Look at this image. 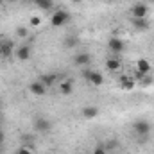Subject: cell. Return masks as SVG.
<instances>
[{"label":"cell","mask_w":154,"mask_h":154,"mask_svg":"<svg viewBox=\"0 0 154 154\" xmlns=\"http://www.w3.org/2000/svg\"><path fill=\"white\" fill-rule=\"evenodd\" d=\"M133 131L140 140H147L151 136V133H152V124L147 122V120H136L133 124Z\"/></svg>","instance_id":"1"},{"label":"cell","mask_w":154,"mask_h":154,"mask_svg":"<svg viewBox=\"0 0 154 154\" xmlns=\"http://www.w3.org/2000/svg\"><path fill=\"white\" fill-rule=\"evenodd\" d=\"M70 22V14H68V11H65V9H57L52 16H50V25L52 27H63V25H66Z\"/></svg>","instance_id":"2"},{"label":"cell","mask_w":154,"mask_h":154,"mask_svg":"<svg viewBox=\"0 0 154 154\" xmlns=\"http://www.w3.org/2000/svg\"><path fill=\"white\" fill-rule=\"evenodd\" d=\"M82 79H86L93 86H102L104 84V75L100 72H97V70H91V68H84L82 70Z\"/></svg>","instance_id":"3"},{"label":"cell","mask_w":154,"mask_h":154,"mask_svg":"<svg viewBox=\"0 0 154 154\" xmlns=\"http://www.w3.org/2000/svg\"><path fill=\"white\" fill-rule=\"evenodd\" d=\"M131 14H133V18H147L149 16V4H142V2L133 4Z\"/></svg>","instance_id":"4"},{"label":"cell","mask_w":154,"mask_h":154,"mask_svg":"<svg viewBox=\"0 0 154 154\" xmlns=\"http://www.w3.org/2000/svg\"><path fill=\"white\" fill-rule=\"evenodd\" d=\"M74 65L75 66H82V68L90 66L91 65V54H88V52H77L75 56H74Z\"/></svg>","instance_id":"5"},{"label":"cell","mask_w":154,"mask_h":154,"mask_svg":"<svg viewBox=\"0 0 154 154\" xmlns=\"http://www.w3.org/2000/svg\"><path fill=\"white\" fill-rule=\"evenodd\" d=\"M124 47H125L124 39H120L118 36H113V38H109V41H108V48L113 54H122L124 52Z\"/></svg>","instance_id":"6"},{"label":"cell","mask_w":154,"mask_h":154,"mask_svg":"<svg viewBox=\"0 0 154 154\" xmlns=\"http://www.w3.org/2000/svg\"><path fill=\"white\" fill-rule=\"evenodd\" d=\"M29 91L32 93V95H36V97H43L47 91H48V88L41 82V81H34V82H31V86H29Z\"/></svg>","instance_id":"7"},{"label":"cell","mask_w":154,"mask_h":154,"mask_svg":"<svg viewBox=\"0 0 154 154\" xmlns=\"http://www.w3.org/2000/svg\"><path fill=\"white\" fill-rule=\"evenodd\" d=\"M14 54L20 61H27V59H31V47L29 45H20L18 48H14Z\"/></svg>","instance_id":"8"},{"label":"cell","mask_w":154,"mask_h":154,"mask_svg":"<svg viewBox=\"0 0 154 154\" xmlns=\"http://www.w3.org/2000/svg\"><path fill=\"white\" fill-rule=\"evenodd\" d=\"M106 68L109 70V72H120L122 70V61H120V57H108L106 59Z\"/></svg>","instance_id":"9"},{"label":"cell","mask_w":154,"mask_h":154,"mask_svg":"<svg viewBox=\"0 0 154 154\" xmlns=\"http://www.w3.org/2000/svg\"><path fill=\"white\" fill-rule=\"evenodd\" d=\"M81 115H82V118H86V120H93L95 116L99 115V108L97 106H82Z\"/></svg>","instance_id":"10"},{"label":"cell","mask_w":154,"mask_h":154,"mask_svg":"<svg viewBox=\"0 0 154 154\" xmlns=\"http://www.w3.org/2000/svg\"><path fill=\"white\" fill-rule=\"evenodd\" d=\"M50 127H52V124L47 120V118H36L34 120V129L38 131V133H47V131H50Z\"/></svg>","instance_id":"11"},{"label":"cell","mask_w":154,"mask_h":154,"mask_svg":"<svg viewBox=\"0 0 154 154\" xmlns=\"http://www.w3.org/2000/svg\"><path fill=\"white\" fill-rule=\"evenodd\" d=\"M131 23L136 31H149V27H151V22L147 18H133Z\"/></svg>","instance_id":"12"},{"label":"cell","mask_w":154,"mask_h":154,"mask_svg":"<svg viewBox=\"0 0 154 154\" xmlns=\"http://www.w3.org/2000/svg\"><path fill=\"white\" fill-rule=\"evenodd\" d=\"M118 84H120V90L129 91V90H133V88H134V79H133L131 75H120Z\"/></svg>","instance_id":"13"},{"label":"cell","mask_w":154,"mask_h":154,"mask_svg":"<svg viewBox=\"0 0 154 154\" xmlns=\"http://www.w3.org/2000/svg\"><path fill=\"white\" fill-rule=\"evenodd\" d=\"M136 72H140L142 75H149L151 74V63L147 59H138L136 61Z\"/></svg>","instance_id":"14"},{"label":"cell","mask_w":154,"mask_h":154,"mask_svg":"<svg viewBox=\"0 0 154 154\" xmlns=\"http://www.w3.org/2000/svg\"><path fill=\"white\" fill-rule=\"evenodd\" d=\"M72 91H74V82H72L70 79H63L61 84H59V93H63V95H70Z\"/></svg>","instance_id":"15"},{"label":"cell","mask_w":154,"mask_h":154,"mask_svg":"<svg viewBox=\"0 0 154 154\" xmlns=\"http://www.w3.org/2000/svg\"><path fill=\"white\" fill-rule=\"evenodd\" d=\"M77 45H79V38H77V36L68 34L66 38L63 39V47H65V48H75Z\"/></svg>","instance_id":"16"},{"label":"cell","mask_w":154,"mask_h":154,"mask_svg":"<svg viewBox=\"0 0 154 154\" xmlns=\"http://www.w3.org/2000/svg\"><path fill=\"white\" fill-rule=\"evenodd\" d=\"M38 81H41L47 88H50V86L54 84V81H56V75H54V74H43V75H39Z\"/></svg>","instance_id":"17"},{"label":"cell","mask_w":154,"mask_h":154,"mask_svg":"<svg viewBox=\"0 0 154 154\" xmlns=\"http://www.w3.org/2000/svg\"><path fill=\"white\" fill-rule=\"evenodd\" d=\"M32 2H34V5H38L41 9H45V11H48V9L54 7V2L52 0H32Z\"/></svg>","instance_id":"18"},{"label":"cell","mask_w":154,"mask_h":154,"mask_svg":"<svg viewBox=\"0 0 154 154\" xmlns=\"http://www.w3.org/2000/svg\"><path fill=\"white\" fill-rule=\"evenodd\" d=\"M11 52H13V43H11V41H5V43L0 47V54H2L4 57H9Z\"/></svg>","instance_id":"19"},{"label":"cell","mask_w":154,"mask_h":154,"mask_svg":"<svg viewBox=\"0 0 154 154\" xmlns=\"http://www.w3.org/2000/svg\"><path fill=\"white\" fill-rule=\"evenodd\" d=\"M16 36L22 38V39L29 38V29H27V27H18V29H16Z\"/></svg>","instance_id":"20"},{"label":"cell","mask_w":154,"mask_h":154,"mask_svg":"<svg viewBox=\"0 0 154 154\" xmlns=\"http://www.w3.org/2000/svg\"><path fill=\"white\" fill-rule=\"evenodd\" d=\"M14 154H34V149H32L31 145H22Z\"/></svg>","instance_id":"21"},{"label":"cell","mask_w":154,"mask_h":154,"mask_svg":"<svg viewBox=\"0 0 154 154\" xmlns=\"http://www.w3.org/2000/svg\"><path fill=\"white\" fill-rule=\"evenodd\" d=\"M104 145H106V149H108V152H111V151H116V149L120 147L116 140H109V142H106Z\"/></svg>","instance_id":"22"},{"label":"cell","mask_w":154,"mask_h":154,"mask_svg":"<svg viewBox=\"0 0 154 154\" xmlns=\"http://www.w3.org/2000/svg\"><path fill=\"white\" fill-rule=\"evenodd\" d=\"M93 154H108V149L104 143H97L95 149H93Z\"/></svg>","instance_id":"23"},{"label":"cell","mask_w":154,"mask_h":154,"mask_svg":"<svg viewBox=\"0 0 154 154\" xmlns=\"http://www.w3.org/2000/svg\"><path fill=\"white\" fill-rule=\"evenodd\" d=\"M39 23H41V18H39V16H32V18H31V25H32V27H38Z\"/></svg>","instance_id":"24"},{"label":"cell","mask_w":154,"mask_h":154,"mask_svg":"<svg viewBox=\"0 0 154 154\" xmlns=\"http://www.w3.org/2000/svg\"><path fill=\"white\" fill-rule=\"evenodd\" d=\"M4 142H5V134H4V131H2V127H0V147L4 145Z\"/></svg>","instance_id":"25"},{"label":"cell","mask_w":154,"mask_h":154,"mask_svg":"<svg viewBox=\"0 0 154 154\" xmlns=\"http://www.w3.org/2000/svg\"><path fill=\"white\" fill-rule=\"evenodd\" d=\"M70 2H74V4H81L82 0H70Z\"/></svg>","instance_id":"26"},{"label":"cell","mask_w":154,"mask_h":154,"mask_svg":"<svg viewBox=\"0 0 154 154\" xmlns=\"http://www.w3.org/2000/svg\"><path fill=\"white\" fill-rule=\"evenodd\" d=\"M4 2H7V4H13V2H16V0H4Z\"/></svg>","instance_id":"27"},{"label":"cell","mask_w":154,"mask_h":154,"mask_svg":"<svg viewBox=\"0 0 154 154\" xmlns=\"http://www.w3.org/2000/svg\"><path fill=\"white\" fill-rule=\"evenodd\" d=\"M147 2H149V5H151V4L154 5V0H147Z\"/></svg>","instance_id":"28"},{"label":"cell","mask_w":154,"mask_h":154,"mask_svg":"<svg viewBox=\"0 0 154 154\" xmlns=\"http://www.w3.org/2000/svg\"><path fill=\"white\" fill-rule=\"evenodd\" d=\"M2 4H4V0H0V5H2Z\"/></svg>","instance_id":"29"},{"label":"cell","mask_w":154,"mask_h":154,"mask_svg":"<svg viewBox=\"0 0 154 154\" xmlns=\"http://www.w3.org/2000/svg\"><path fill=\"white\" fill-rule=\"evenodd\" d=\"M106 2H115V0H106Z\"/></svg>","instance_id":"30"}]
</instances>
